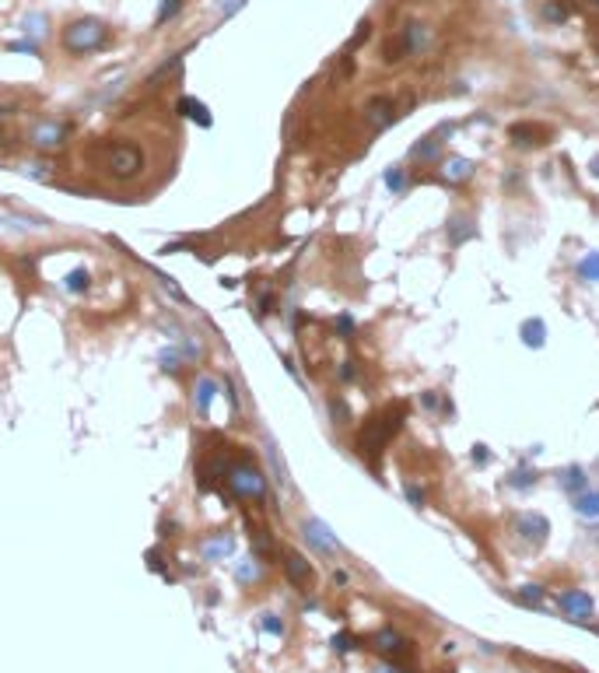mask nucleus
<instances>
[{"label": "nucleus", "instance_id": "1", "mask_svg": "<svg viewBox=\"0 0 599 673\" xmlns=\"http://www.w3.org/2000/svg\"><path fill=\"white\" fill-rule=\"evenodd\" d=\"M88 158L102 168L105 175H113V179H120V183H127V179H133V175H140V168H144V151H140L137 144H130V140L95 144V148L88 151Z\"/></svg>", "mask_w": 599, "mask_h": 673}, {"label": "nucleus", "instance_id": "2", "mask_svg": "<svg viewBox=\"0 0 599 673\" xmlns=\"http://www.w3.org/2000/svg\"><path fill=\"white\" fill-rule=\"evenodd\" d=\"M400 421H403V407L396 404V407H389L385 414H379V418H372L368 424H365V431H361V438H358V453L361 456H379L382 453V446L400 431Z\"/></svg>", "mask_w": 599, "mask_h": 673}, {"label": "nucleus", "instance_id": "3", "mask_svg": "<svg viewBox=\"0 0 599 673\" xmlns=\"http://www.w3.org/2000/svg\"><path fill=\"white\" fill-rule=\"evenodd\" d=\"M109 42V29L98 18H78L63 29V46L71 53H95Z\"/></svg>", "mask_w": 599, "mask_h": 673}, {"label": "nucleus", "instance_id": "4", "mask_svg": "<svg viewBox=\"0 0 599 673\" xmlns=\"http://www.w3.org/2000/svg\"><path fill=\"white\" fill-rule=\"evenodd\" d=\"M224 481H228V488H231L235 498H263V495H266V477H263V470L253 466L249 460L228 463Z\"/></svg>", "mask_w": 599, "mask_h": 673}, {"label": "nucleus", "instance_id": "5", "mask_svg": "<svg viewBox=\"0 0 599 673\" xmlns=\"http://www.w3.org/2000/svg\"><path fill=\"white\" fill-rule=\"evenodd\" d=\"M557 607H561V614L571 617V621H589V617H593V596L582 592V589H564V592L557 596Z\"/></svg>", "mask_w": 599, "mask_h": 673}, {"label": "nucleus", "instance_id": "6", "mask_svg": "<svg viewBox=\"0 0 599 673\" xmlns=\"http://www.w3.org/2000/svg\"><path fill=\"white\" fill-rule=\"evenodd\" d=\"M515 530H519V537H522L526 544H543V540L551 537V523H547V515H540V512H522V515H515Z\"/></svg>", "mask_w": 599, "mask_h": 673}, {"label": "nucleus", "instance_id": "7", "mask_svg": "<svg viewBox=\"0 0 599 673\" xmlns=\"http://www.w3.org/2000/svg\"><path fill=\"white\" fill-rule=\"evenodd\" d=\"M301 533H305V540L316 547V550H323V554H337L340 550V540L330 533V526L323 523V519H305L301 523Z\"/></svg>", "mask_w": 599, "mask_h": 673}, {"label": "nucleus", "instance_id": "8", "mask_svg": "<svg viewBox=\"0 0 599 673\" xmlns=\"http://www.w3.org/2000/svg\"><path fill=\"white\" fill-rule=\"evenodd\" d=\"M63 137H67V123H56V120L39 123L32 130V144H36L39 151H56V148H63Z\"/></svg>", "mask_w": 599, "mask_h": 673}, {"label": "nucleus", "instance_id": "9", "mask_svg": "<svg viewBox=\"0 0 599 673\" xmlns=\"http://www.w3.org/2000/svg\"><path fill=\"white\" fill-rule=\"evenodd\" d=\"M509 137H512L515 148H536V144H543L551 137V130L540 123H512L509 126Z\"/></svg>", "mask_w": 599, "mask_h": 673}, {"label": "nucleus", "instance_id": "10", "mask_svg": "<svg viewBox=\"0 0 599 673\" xmlns=\"http://www.w3.org/2000/svg\"><path fill=\"white\" fill-rule=\"evenodd\" d=\"M365 120L375 126V130H385V126L396 120V109H392V102H389L385 95H379V98H372V102L365 106Z\"/></svg>", "mask_w": 599, "mask_h": 673}, {"label": "nucleus", "instance_id": "11", "mask_svg": "<svg viewBox=\"0 0 599 673\" xmlns=\"http://www.w3.org/2000/svg\"><path fill=\"white\" fill-rule=\"evenodd\" d=\"M175 113H179V116H186V120H193V123H200V126L214 123V120H211V109H207L200 98H193V95H182V98L175 102Z\"/></svg>", "mask_w": 599, "mask_h": 673}, {"label": "nucleus", "instance_id": "12", "mask_svg": "<svg viewBox=\"0 0 599 673\" xmlns=\"http://www.w3.org/2000/svg\"><path fill=\"white\" fill-rule=\"evenodd\" d=\"M217 389H221V386H217L211 376L197 379V389H193V404H197V414H200V418H207V414H211V404H214Z\"/></svg>", "mask_w": 599, "mask_h": 673}, {"label": "nucleus", "instance_id": "13", "mask_svg": "<svg viewBox=\"0 0 599 673\" xmlns=\"http://www.w3.org/2000/svg\"><path fill=\"white\" fill-rule=\"evenodd\" d=\"M231 550H235V540L224 537V533H217V537H211V540L200 544V554H204L207 561H221V558H228Z\"/></svg>", "mask_w": 599, "mask_h": 673}, {"label": "nucleus", "instance_id": "14", "mask_svg": "<svg viewBox=\"0 0 599 673\" xmlns=\"http://www.w3.org/2000/svg\"><path fill=\"white\" fill-rule=\"evenodd\" d=\"M470 175H473L470 158H459V155H456V158H449V162L442 165V179H445V183H467Z\"/></svg>", "mask_w": 599, "mask_h": 673}, {"label": "nucleus", "instance_id": "15", "mask_svg": "<svg viewBox=\"0 0 599 673\" xmlns=\"http://www.w3.org/2000/svg\"><path fill=\"white\" fill-rule=\"evenodd\" d=\"M519 336H522L526 347H543V344H547V323H543V319H526V323L519 327Z\"/></svg>", "mask_w": 599, "mask_h": 673}, {"label": "nucleus", "instance_id": "16", "mask_svg": "<svg viewBox=\"0 0 599 673\" xmlns=\"http://www.w3.org/2000/svg\"><path fill=\"white\" fill-rule=\"evenodd\" d=\"M284 568H288V579L291 582H298V586H308V579H312V568H308V561L301 558V554H288L284 558Z\"/></svg>", "mask_w": 599, "mask_h": 673}, {"label": "nucleus", "instance_id": "17", "mask_svg": "<svg viewBox=\"0 0 599 673\" xmlns=\"http://www.w3.org/2000/svg\"><path fill=\"white\" fill-rule=\"evenodd\" d=\"M266 460H270V470H274V481L281 484V488H288V466H284V460H281V449H277V442L266 435Z\"/></svg>", "mask_w": 599, "mask_h": 673}, {"label": "nucleus", "instance_id": "18", "mask_svg": "<svg viewBox=\"0 0 599 673\" xmlns=\"http://www.w3.org/2000/svg\"><path fill=\"white\" fill-rule=\"evenodd\" d=\"M400 42H403L407 53H417V49L428 46V29H424V25H407L403 36H400Z\"/></svg>", "mask_w": 599, "mask_h": 673}, {"label": "nucleus", "instance_id": "19", "mask_svg": "<svg viewBox=\"0 0 599 673\" xmlns=\"http://www.w3.org/2000/svg\"><path fill=\"white\" fill-rule=\"evenodd\" d=\"M561 488H564L568 495H582V491H585V470H582V466L561 470Z\"/></svg>", "mask_w": 599, "mask_h": 673}, {"label": "nucleus", "instance_id": "20", "mask_svg": "<svg viewBox=\"0 0 599 673\" xmlns=\"http://www.w3.org/2000/svg\"><path fill=\"white\" fill-rule=\"evenodd\" d=\"M473 235H476V228H473L470 217H452V221H449V242H452V246H463Z\"/></svg>", "mask_w": 599, "mask_h": 673}, {"label": "nucleus", "instance_id": "21", "mask_svg": "<svg viewBox=\"0 0 599 673\" xmlns=\"http://www.w3.org/2000/svg\"><path fill=\"white\" fill-rule=\"evenodd\" d=\"M575 512L582 519H599V491H582L575 495Z\"/></svg>", "mask_w": 599, "mask_h": 673}, {"label": "nucleus", "instance_id": "22", "mask_svg": "<svg viewBox=\"0 0 599 673\" xmlns=\"http://www.w3.org/2000/svg\"><path fill=\"white\" fill-rule=\"evenodd\" d=\"M438 151H442V140L431 133V137H424L421 144L410 148V158H414V162H431V158H438Z\"/></svg>", "mask_w": 599, "mask_h": 673}, {"label": "nucleus", "instance_id": "23", "mask_svg": "<svg viewBox=\"0 0 599 673\" xmlns=\"http://www.w3.org/2000/svg\"><path fill=\"white\" fill-rule=\"evenodd\" d=\"M375 649H379V652H385V656H400V652H403V638H400L396 631L385 628V631H379V635H375Z\"/></svg>", "mask_w": 599, "mask_h": 673}, {"label": "nucleus", "instance_id": "24", "mask_svg": "<svg viewBox=\"0 0 599 673\" xmlns=\"http://www.w3.org/2000/svg\"><path fill=\"white\" fill-rule=\"evenodd\" d=\"M88 284H91V274H88L85 267H74V270L63 277V292H71V294L88 292Z\"/></svg>", "mask_w": 599, "mask_h": 673}, {"label": "nucleus", "instance_id": "25", "mask_svg": "<svg viewBox=\"0 0 599 673\" xmlns=\"http://www.w3.org/2000/svg\"><path fill=\"white\" fill-rule=\"evenodd\" d=\"M568 14H571V11H568V4H564V0H547V4L540 7V18H543V21H551V25L568 21Z\"/></svg>", "mask_w": 599, "mask_h": 673}, {"label": "nucleus", "instance_id": "26", "mask_svg": "<svg viewBox=\"0 0 599 673\" xmlns=\"http://www.w3.org/2000/svg\"><path fill=\"white\" fill-rule=\"evenodd\" d=\"M543 596H547V592H543V586H533V582H529V586L515 589V600H519V603H526V607H540V603H543Z\"/></svg>", "mask_w": 599, "mask_h": 673}, {"label": "nucleus", "instance_id": "27", "mask_svg": "<svg viewBox=\"0 0 599 673\" xmlns=\"http://www.w3.org/2000/svg\"><path fill=\"white\" fill-rule=\"evenodd\" d=\"M182 361H186V358H182V351H179V347H165V351L158 354V365H162L165 372H179V369H182Z\"/></svg>", "mask_w": 599, "mask_h": 673}, {"label": "nucleus", "instance_id": "28", "mask_svg": "<svg viewBox=\"0 0 599 673\" xmlns=\"http://www.w3.org/2000/svg\"><path fill=\"white\" fill-rule=\"evenodd\" d=\"M385 186H389L392 193H403V190L410 186V179L403 175V168L400 165H392V168H385Z\"/></svg>", "mask_w": 599, "mask_h": 673}, {"label": "nucleus", "instance_id": "29", "mask_svg": "<svg viewBox=\"0 0 599 673\" xmlns=\"http://www.w3.org/2000/svg\"><path fill=\"white\" fill-rule=\"evenodd\" d=\"M578 277H582V281H599V252H589V256L578 263Z\"/></svg>", "mask_w": 599, "mask_h": 673}, {"label": "nucleus", "instance_id": "30", "mask_svg": "<svg viewBox=\"0 0 599 673\" xmlns=\"http://www.w3.org/2000/svg\"><path fill=\"white\" fill-rule=\"evenodd\" d=\"M25 36H32V39L39 42L46 36V18L43 14H28L25 18Z\"/></svg>", "mask_w": 599, "mask_h": 673}, {"label": "nucleus", "instance_id": "31", "mask_svg": "<svg viewBox=\"0 0 599 673\" xmlns=\"http://www.w3.org/2000/svg\"><path fill=\"white\" fill-rule=\"evenodd\" d=\"M421 404H424L428 411H445V414L452 411V407H449V400H445L442 393H434V389H431V393H424V396H421Z\"/></svg>", "mask_w": 599, "mask_h": 673}, {"label": "nucleus", "instance_id": "32", "mask_svg": "<svg viewBox=\"0 0 599 673\" xmlns=\"http://www.w3.org/2000/svg\"><path fill=\"white\" fill-rule=\"evenodd\" d=\"M179 7H182V0H162V7H158V25H165L169 18H175Z\"/></svg>", "mask_w": 599, "mask_h": 673}, {"label": "nucleus", "instance_id": "33", "mask_svg": "<svg viewBox=\"0 0 599 673\" xmlns=\"http://www.w3.org/2000/svg\"><path fill=\"white\" fill-rule=\"evenodd\" d=\"M158 281H162V288H165V292H169L172 298H175V302H182V305H186V302H189V298H186V294H182V288H179V284H175V281H172L169 274H158Z\"/></svg>", "mask_w": 599, "mask_h": 673}, {"label": "nucleus", "instance_id": "34", "mask_svg": "<svg viewBox=\"0 0 599 673\" xmlns=\"http://www.w3.org/2000/svg\"><path fill=\"white\" fill-rule=\"evenodd\" d=\"M509 484H512V488H522V491H526V488H533V484H536V477H533L529 470H515L512 477H509Z\"/></svg>", "mask_w": 599, "mask_h": 673}, {"label": "nucleus", "instance_id": "35", "mask_svg": "<svg viewBox=\"0 0 599 673\" xmlns=\"http://www.w3.org/2000/svg\"><path fill=\"white\" fill-rule=\"evenodd\" d=\"M7 49H11V53H32V56H36V53H39V42H36V39H21V42H11Z\"/></svg>", "mask_w": 599, "mask_h": 673}, {"label": "nucleus", "instance_id": "36", "mask_svg": "<svg viewBox=\"0 0 599 673\" xmlns=\"http://www.w3.org/2000/svg\"><path fill=\"white\" fill-rule=\"evenodd\" d=\"M259 625H263V631H270V635H284V625L277 621V614H263Z\"/></svg>", "mask_w": 599, "mask_h": 673}, {"label": "nucleus", "instance_id": "37", "mask_svg": "<svg viewBox=\"0 0 599 673\" xmlns=\"http://www.w3.org/2000/svg\"><path fill=\"white\" fill-rule=\"evenodd\" d=\"M330 414H333V421H337V424H347V421H350L347 407H343V400H330Z\"/></svg>", "mask_w": 599, "mask_h": 673}, {"label": "nucleus", "instance_id": "38", "mask_svg": "<svg viewBox=\"0 0 599 673\" xmlns=\"http://www.w3.org/2000/svg\"><path fill=\"white\" fill-rule=\"evenodd\" d=\"M337 334H340V336H350V334H354V319H350L347 312H343V316H337Z\"/></svg>", "mask_w": 599, "mask_h": 673}, {"label": "nucleus", "instance_id": "39", "mask_svg": "<svg viewBox=\"0 0 599 673\" xmlns=\"http://www.w3.org/2000/svg\"><path fill=\"white\" fill-rule=\"evenodd\" d=\"M242 7H246V0H224V4H221V18H231V14L242 11Z\"/></svg>", "mask_w": 599, "mask_h": 673}, {"label": "nucleus", "instance_id": "40", "mask_svg": "<svg viewBox=\"0 0 599 673\" xmlns=\"http://www.w3.org/2000/svg\"><path fill=\"white\" fill-rule=\"evenodd\" d=\"M403 495H407V498H410V502L417 505V508H421V505H424V491H421V488H414V484H407V488H403Z\"/></svg>", "mask_w": 599, "mask_h": 673}, {"label": "nucleus", "instance_id": "41", "mask_svg": "<svg viewBox=\"0 0 599 673\" xmlns=\"http://www.w3.org/2000/svg\"><path fill=\"white\" fill-rule=\"evenodd\" d=\"M340 379H343V382H354V379H358V369H354V361H343V365H340Z\"/></svg>", "mask_w": 599, "mask_h": 673}, {"label": "nucleus", "instance_id": "42", "mask_svg": "<svg viewBox=\"0 0 599 673\" xmlns=\"http://www.w3.org/2000/svg\"><path fill=\"white\" fill-rule=\"evenodd\" d=\"M21 172H25V175H32V179H49V172H46V165H25Z\"/></svg>", "mask_w": 599, "mask_h": 673}, {"label": "nucleus", "instance_id": "43", "mask_svg": "<svg viewBox=\"0 0 599 673\" xmlns=\"http://www.w3.org/2000/svg\"><path fill=\"white\" fill-rule=\"evenodd\" d=\"M221 389H224V396H228V404H231V407L239 411V396H235V386H231V379H224V386H221Z\"/></svg>", "mask_w": 599, "mask_h": 673}, {"label": "nucleus", "instance_id": "44", "mask_svg": "<svg viewBox=\"0 0 599 673\" xmlns=\"http://www.w3.org/2000/svg\"><path fill=\"white\" fill-rule=\"evenodd\" d=\"M333 645H337L340 652H347V649H354V635H337V638H333Z\"/></svg>", "mask_w": 599, "mask_h": 673}, {"label": "nucleus", "instance_id": "45", "mask_svg": "<svg viewBox=\"0 0 599 673\" xmlns=\"http://www.w3.org/2000/svg\"><path fill=\"white\" fill-rule=\"evenodd\" d=\"M256 575H259L256 565H242V568H239V579H242V582H249V579H256Z\"/></svg>", "mask_w": 599, "mask_h": 673}, {"label": "nucleus", "instance_id": "46", "mask_svg": "<svg viewBox=\"0 0 599 673\" xmlns=\"http://www.w3.org/2000/svg\"><path fill=\"white\" fill-rule=\"evenodd\" d=\"M473 460L480 463V466H484V463L491 460V453H487V446H473Z\"/></svg>", "mask_w": 599, "mask_h": 673}, {"label": "nucleus", "instance_id": "47", "mask_svg": "<svg viewBox=\"0 0 599 673\" xmlns=\"http://www.w3.org/2000/svg\"><path fill=\"white\" fill-rule=\"evenodd\" d=\"M593 175H596V179H599V155H596V158H593Z\"/></svg>", "mask_w": 599, "mask_h": 673}, {"label": "nucleus", "instance_id": "48", "mask_svg": "<svg viewBox=\"0 0 599 673\" xmlns=\"http://www.w3.org/2000/svg\"><path fill=\"white\" fill-rule=\"evenodd\" d=\"M0 140H4V133H0Z\"/></svg>", "mask_w": 599, "mask_h": 673}, {"label": "nucleus", "instance_id": "49", "mask_svg": "<svg viewBox=\"0 0 599 673\" xmlns=\"http://www.w3.org/2000/svg\"><path fill=\"white\" fill-rule=\"evenodd\" d=\"M596 4H599V0H596Z\"/></svg>", "mask_w": 599, "mask_h": 673}]
</instances>
